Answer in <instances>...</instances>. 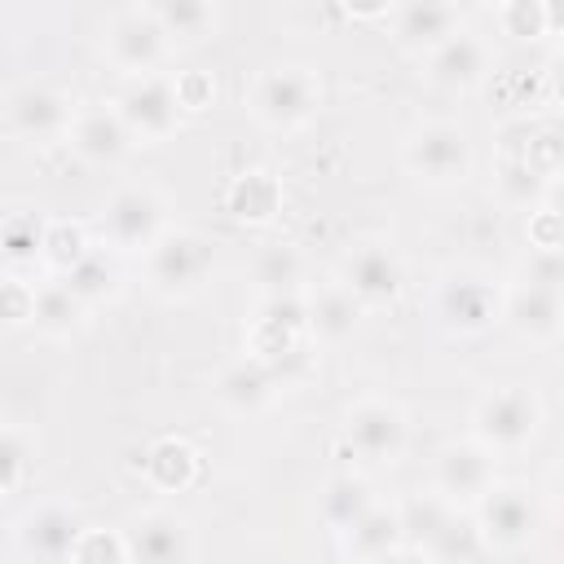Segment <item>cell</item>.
I'll return each instance as SVG.
<instances>
[{"mask_svg": "<svg viewBox=\"0 0 564 564\" xmlns=\"http://www.w3.org/2000/svg\"><path fill=\"white\" fill-rule=\"evenodd\" d=\"M75 97L57 84H44V79H31L22 88H13L4 97V128L18 137V141H35V145H53V141H66L70 132V119H75Z\"/></svg>", "mask_w": 564, "mask_h": 564, "instance_id": "7c38bea8", "label": "cell"}, {"mask_svg": "<svg viewBox=\"0 0 564 564\" xmlns=\"http://www.w3.org/2000/svg\"><path fill=\"white\" fill-rule=\"evenodd\" d=\"M401 167L423 189H454L476 167V145L454 119H423L401 137Z\"/></svg>", "mask_w": 564, "mask_h": 564, "instance_id": "3957f363", "label": "cell"}, {"mask_svg": "<svg viewBox=\"0 0 564 564\" xmlns=\"http://www.w3.org/2000/svg\"><path fill=\"white\" fill-rule=\"evenodd\" d=\"M366 564H423L410 546H401V551H388V555H379V560H366Z\"/></svg>", "mask_w": 564, "mask_h": 564, "instance_id": "7bdbcfd3", "label": "cell"}, {"mask_svg": "<svg viewBox=\"0 0 564 564\" xmlns=\"http://www.w3.org/2000/svg\"><path fill=\"white\" fill-rule=\"evenodd\" d=\"M494 62L498 57H494L489 35H480L476 26H463L441 48H432L423 57V75H427L432 88L463 97V93H476V88H485L494 79Z\"/></svg>", "mask_w": 564, "mask_h": 564, "instance_id": "4fadbf2b", "label": "cell"}, {"mask_svg": "<svg viewBox=\"0 0 564 564\" xmlns=\"http://www.w3.org/2000/svg\"><path fill=\"white\" fill-rule=\"evenodd\" d=\"M494 454L480 449L471 436L463 441H445L436 454H432V494H441L449 507H471L489 485H494Z\"/></svg>", "mask_w": 564, "mask_h": 564, "instance_id": "2e32d148", "label": "cell"}, {"mask_svg": "<svg viewBox=\"0 0 564 564\" xmlns=\"http://www.w3.org/2000/svg\"><path fill=\"white\" fill-rule=\"evenodd\" d=\"M494 22L502 35H511L520 44H538L551 35L555 9L546 0H507V4H494Z\"/></svg>", "mask_w": 564, "mask_h": 564, "instance_id": "836d02e7", "label": "cell"}, {"mask_svg": "<svg viewBox=\"0 0 564 564\" xmlns=\"http://www.w3.org/2000/svg\"><path fill=\"white\" fill-rule=\"evenodd\" d=\"M449 511H454V507H449L441 494H432V489H414V494H405V498L397 502V520H401L405 546L419 551V546L441 529V520H445Z\"/></svg>", "mask_w": 564, "mask_h": 564, "instance_id": "d6a6232c", "label": "cell"}, {"mask_svg": "<svg viewBox=\"0 0 564 564\" xmlns=\"http://www.w3.org/2000/svg\"><path fill=\"white\" fill-rule=\"evenodd\" d=\"M344 441L361 463L392 467L410 445V419L388 397H361L344 410Z\"/></svg>", "mask_w": 564, "mask_h": 564, "instance_id": "8fae6325", "label": "cell"}, {"mask_svg": "<svg viewBox=\"0 0 564 564\" xmlns=\"http://www.w3.org/2000/svg\"><path fill=\"white\" fill-rule=\"evenodd\" d=\"M405 256L392 238H361L344 251L335 282L361 304V308H388L405 291Z\"/></svg>", "mask_w": 564, "mask_h": 564, "instance_id": "9c48e42d", "label": "cell"}, {"mask_svg": "<svg viewBox=\"0 0 564 564\" xmlns=\"http://www.w3.org/2000/svg\"><path fill=\"white\" fill-rule=\"evenodd\" d=\"M84 529H88V516L75 502L48 498V502L26 507L13 520V542L35 564H66V555H70V546H75V538Z\"/></svg>", "mask_w": 564, "mask_h": 564, "instance_id": "5bb4252c", "label": "cell"}, {"mask_svg": "<svg viewBox=\"0 0 564 564\" xmlns=\"http://www.w3.org/2000/svg\"><path fill=\"white\" fill-rule=\"evenodd\" d=\"M494 185H498V198H502L507 207L533 212V207H542V203H546V194H551V185H555V181H546V176H542L524 154L502 150L498 172H494Z\"/></svg>", "mask_w": 564, "mask_h": 564, "instance_id": "4dcf8cb0", "label": "cell"}, {"mask_svg": "<svg viewBox=\"0 0 564 564\" xmlns=\"http://www.w3.org/2000/svg\"><path fill=\"white\" fill-rule=\"evenodd\" d=\"M159 31L167 35V44H203L220 31L225 13L220 4H207V0H159L150 4Z\"/></svg>", "mask_w": 564, "mask_h": 564, "instance_id": "4316f807", "label": "cell"}, {"mask_svg": "<svg viewBox=\"0 0 564 564\" xmlns=\"http://www.w3.org/2000/svg\"><path fill=\"white\" fill-rule=\"evenodd\" d=\"M251 282H256V300H264V295H304L313 286L308 256L295 242H269V247H260V256L251 264Z\"/></svg>", "mask_w": 564, "mask_h": 564, "instance_id": "7402d4cb", "label": "cell"}, {"mask_svg": "<svg viewBox=\"0 0 564 564\" xmlns=\"http://www.w3.org/2000/svg\"><path fill=\"white\" fill-rule=\"evenodd\" d=\"M432 313L458 339L485 335L494 322H502V282H494L485 269H449L432 291Z\"/></svg>", "mask_w": 564, "mask_h": 564, "instance_id": "52a82bcc", "label": "cell"}, {"mask_svg": "<svg viewBox=\"0 0 564 564\" xmlns=\"http://www.w3.org/2000/svg\"><path fill=\"white\" fill-rule=\"evenodd\" d=\"M44 225L40 216H9L0 225V260L9 264L13 278H22L26 269L40 264V251H44Z\"/></svg>", "mask_w": 564, "mask_h": 564, "instance_id": "1f68e13d", "label": "cell"}, {"mask_svg": "<svg viewBox=\"0 0 564 564\" xmlns=\"http://www.w3.org/2000/svg\"><path fill=\"white\" fill-rule=\"evenodd\" d=\"M520 282L560 291V282H564V256H560V247H529V256L520 264Z\"/></svg>", "mask_w": 564, "mask_h": 564, "instance_id": "f35d334b", "label": "cell"}, {"mask_svg": "<svg viewBox=\"0 0 564 564\" xmlns=\"http://www.w3.org/2000/svg\"><path fill=\"white\" fill-rule=\"evenodd\" d=\"M172 229V216H167V198L145 185V181H132V185H119L101 212L93 216V234L101 238L106 251L115 256H145L163 234Z\"/></svg>", "mask_w": 564, "mask_h": 564, "instance_id": "277c9868", "label": "cell"}, {"mask_svg": "<svg viewBox=\"0 0 564 564\" xmlns=\"http://www.w3.org/2000/svg\"><path fill=\"white\" fill-rule=\"evenodd\" d=\"M141 476L159 494H185L198 480V449L185 436H159L141 458Z\"/></svg>", "mask_w": 564, "mask_h": 564, "instance_id": "cb8c5ba5", "label": "cell"}, {"mask_svg": "<svg viewBox=\"0 0 564 564\" xmlns=\"http://www.w3.org/2000/svg\"><path fill=\"white\" fill-rule=\"evenodd\" d=\"M339 546L352 564H366V560H379L388 551H401L405 546V533H401V520H397V502H375L348 533H339Z\"/></svg>", "mask_w": 564, "mask_h": 564, "instance_id": "d4e9b609", "label": "cell"}, {"mask_svg": "<svg viewBox=\"0 0 564 564\" xmlns=\"http://www.w3.org/2000/svg\"><path fill=\"white\" fill-rule=\"evenodd\" d=\"M322 75L300 62L260 66L247 84V115L269 132H304L322 115Z\"/></svg>", "mask_w": 564, "mask_h": 564, "instance_id": "6da1fadb", "label": "cell"}, {"mask_svg": "<svg viewBox=\"0 0 564 564\" xmlns=\"http://www.w3.org/2000/svg\"><path fill=\"white\" fill-rule=\"evenodd\" d=\"M66 564H128V546H123V529H106V524H88Z\"/></svg>", "mask_w": 564, "mask_h": 564, "instance_id": "d590c367", "label": "cell"}, {"mask_svg": "<svg viewBox=\"0 0 564 564\" xmlns=\"http://www.w3.org/2000/svg\"><path fill=\"white\" fill-rule=\"evenodd\" d=\"M123 546H128V564H194L198 555L189 516L172 507H150L132 516L123 529Z\"/></svg>", "mask_w": 564, "mask_h": 564, "instance_id": "9a60e30c", "label": "cell"}, {"mask_svg": "<svg viewBox=\"0 0 564 564\" xmlns=\"http://www.w3.org/2000/svg\"><path fill=\"white\" fill-rule=\"evenodd\" d=\"M423 564H476L480 555H485V546H480V533H476V524H471V511H463V507H454L445 520H441V529L414 551Z\"/></svg>", "mask_w": 564, "mask_h": 564, "instance_id": "f546056e", "label": "cell"}, {"mask_svg": "<svg viewBox=\"0 0 564 564\" xmlns=\"http://www.w3.org/2000/svg\"><path fill=\"white\" fill-rule=\"evenodd\" d=\"M370 507H375V489H370V480H366L361 471H335V476L317 489V516H322V524H326L335 538L348 533Z\"/></svg>", "mask_w": 564, "mask_h": 564, "instance_id": "603a6c76", "label": "cell"}, {"mask_svg": "<svg viewBox=\"0 0 564 564\" xmlns=\"http://www.w3.org/2000/svg\"><path fill=\"white\" fill-rule=\"evenodd\" d=\"M88 308L66 291L62 278H44L35 282V300H31V326L48 339H70L75 330H84Z\"/></svg>", "mask_w": 564, "mask_h": 564, "instance_id": "83f0119b", "label": "cell"}, {"mask_svg": "<svg viewBox=\"0 0 564 564\" xmlns=\"http://www.w3.org/2000/svg\"><path fill=\"white\" fill-rule=\"evenodd\" d=\"M88 251H93V242H88V229H84V225H70V220H48V225H44L40 264L53 269L57 278H62L70 264H79Z\"/></svg>", "mask_w": 564, "mask_h": 564, "instance_id": "e575fe53", "label": "cell"}, {"mask_svg": "<svg viewBox=\"0 0 564 564\" xmlns=\"http://www.w3.org/2000/svg\"><path fill=\"white\" fill-rule=\"evenodd\" d=\"M176 79V97H181V110H207L212 97H216V84L207 75H172Z\"/></svg>", "mask_w": 564, "mask_h": 564, "instance_id": "60d3db41", "label": "cell"}, {"mask_svg": "<svg viewBox=\"0 0 564 564\" xmlns=\"http://www.w3.org/2000/svg\"><path fill=\"white\" fill-rule=\"evenodd\" d=\"M115 115L123 119L128 137L137 145H159L167 141L176 128H181V97H176V79L167 70H154V75H137V79H123L110 97Z\"/></svg>", "mask_w": 564, "mask_h": 564, "instance_id": "ba28073f", "label": "cell"}, {"mask_svg": "<svg viewBox=\"0 0 564 564\" xmlns=\"http://www.w3.org/2000/svg\"><path fill=\"white\" fill-rule=\"evenodd\" d=\"M26 471H31V445H26V436L13 432V427H0V494L18 489L26 480Z\"/></svg>", "mask_w": 564, "mask_h": 564, "instance_id": "74e56055", "label": "cell"}, {"mask_svg": "<svg viewBox=\"0 0 564 564\" xmlns=\"http://www.w3.org/2000/svg\"><path fill=\"white\" fill-rule=\"evenodd\" d=\"M388 22H392L397 48H405V53H414L423 62L432 48H441L454 31L467 26V13L458 4H427L423 0V4H392Z\"/></svg>", "mask_w": 564, "mask_h": 564, "instance_id": "44dd1931", "label": "cell"}, {"mask_svg": "<svg viewBox=\"0 0 564 564\" xmlns=\"http://www.w3.org/2000/svg\"><path fill=\"white\" fill-rule=\"evenodd\" d=\"M225 212L242 225H269L282 212V185L264 167H247L225 189Z\"/></svg>", "mask_w": 564, "mask_h": 564, "instance_id": "484cf974", "label": "cell"}, {"mask_svg": "<svg viewBox=\"0 0 564 564\" xmlns=\"http://www.w3.org/2000/svg\"><path fill=\"white\" fill-rule=\"evenodd\" d=\"M542 419H546L542 397L533 388H524V383H494V388H485L471 401V414H467L471 441L480 449H489L494 458L529 449L538 441V432H542Z\"/></svg>", "mask_w": 564, "mask_h": 564, "instance_id": "7a4b0ae2", "label": "cell"}, {"mask_svg": "<svg viewBox=\"0 0 564 564\" xmlns=\"http://www.w3.org/2000/svg\"><path fill=\"white\" fill-rule=\"evenodd\" d=\"M529 247H560V212L551 203L529 212Z\"/></svg>", "mask_w": 564, "mask_h": 564, "instance_id": "b9f144b4", "label": "cell"}, {"mask_svg": "<svg viewBox=\"0 0 564 564\" xmlns=\"http://www.w3.org/2000/svg\"><path fill=\"white\" fill-rule=\"evenodd\" d=\"M361 317H366V308L335 278L330 282H313L304 291V335H308V344L339 348L361 330Z\"/></svg>", "mask_w": 564, "mask_h": 564, "instance_id": "ffe728a7", "label": "cell"}, {"mask_svg": "<svg viewBox=\"0 0 564 564\" xmlns=\"http://www.w3.org/2000/svg\"><path fill=\"white\" fill-rule=\"evenodd\" d=\"M251 322L273 326V330H282V335L308 339V335H304V295H264V300H256V317H251Z\"/></svg>", "mask_w": 564, "mask_h": 564, "instance_id": "8d00e7d4", "label": "cell"}, {"mask_svg": "<svg viewBox=\"0 0 564 564\" xmlns=\"http://www.w3.org/2000/svg\"><path fill=\"white\" fill-rule=\"evenodd\" d=\"M467 511H471L485 555L489 551H498V555L529 551L542 533V502L524 480H494Z\"/></svg>", "mask_w": 564, "mask_h": 564, "instance_id": "5b68a950", "label": "cell"}, {"mask_svg": "<svg viewBox=\"0 0 564 564\" xmlns=\"http://www.w3.org/2000/svg\"><path fill=\"white\" fill-rule=\"evenodd\" d=\"M282 388H286V383L278 379V370H273L269 361L251 357V352L225 361V366L216 370V379H212V392H216V401H220L229 414H264V410L282 397Z\"/></svg>", "mask_w": 564, "mask_h": 564, "instance_id": "d6986e66", "label": "cell"}, {"mask_svg": "<svg viewBox=\"0 0 564 564\" xmlns=\"http://www.w3.org/2000/svg\"><path fill=\"white\" fill-rule=\"evenodd\" d=\"M101 53H106V62L123 79H137V75H154L167 62L172 44L159 31L150 4H128V9H119V13L106 18V26H101Z\"/></svg>", "mask_w": 564, "mask_h": 564, "instance_id": "30bf717a", "label": "cell"}, {"mask_svg": "<svg viewBox=\"0 0 564 564\" xmlns=\"http://www.w3.org/2000/svg\"><path fill=\"white\" fill-rule=\"evenodd\" d=\"M31 300L35 282L26 278H0V326H31Z\"/></svg>", "mask_w": 564, "mask_h": 564, "instance_id": "ab89813d", "label": "cell"}, {"mask_svg": "<svg viewBox=\"0 0 564 564\" xmlns=\"http://www.w3.org/2000/svg\"><path fill=\"white\" fill-rule=\"evenodd\" d=\"M502 322L533 348H555L564 330V300L551 286H502Z\"/></svg>", "mask_w": 564, "mask_h": 564, "instance_id": "ac0fdd59", "label": "cell"}, {"mask_svg": "<svg viewBox=\"0 0 564 564\" xmlns=\"http://www.w3.org/2000/svg\"><path fill=\"white\" fill-rule=\"evenodd\" d=\"M62 282H66V291L93 313V308H101V304H110L115 295H119V282H123V273H119V260H115V251H106V247H93L79 264H70L66 273H62Z\"/></svg>", "mask_w": 564, "mask_h": 564, "instance_id": "f1b7e54d", "label": "cell"}, {"mask_svg": "<svg viewBox=\"0 0 564 564\" xmlns=\"http://www.w3.org/2000/svg\"><path fill=\"white\" fill-rule=\"evenodd\" d=\"M66 145L88 167H119L137 150V141L128 137V128H123V119L115 115L110 101H84V106H75Z\"/></svg>", "mask_w": 564, "mask_h": 564, "instance_id": "e0dca14e", "label": "cell"}, {"mask_svg": "<svg viewBox=\"0 0 564 564\" xmlns=\"http://www.w3.org/2000/svg\"><path fill=\"white\" fill-rule=\"evenodd\" d=\"M141 269H145V286H150L154 300H163V304H185V300H194V295L207 286V278H212V269H216V251H212V242H207L203 234L172 225V229L141 256Z\"/></svg>", "mask_w": 564, "mask_h": 564, "instance_id": "8992f818", "label": "cell"}]
</instances>
